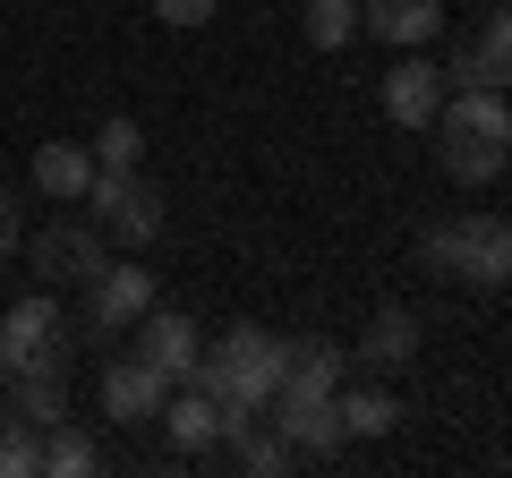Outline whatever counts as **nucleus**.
Segmentation results:
<instances>
[{"label": "nucleus", "mask_w": 512, "mask_h": 478, "mask_svg": "<svg viewBox=\"0 0 512 478\" xmlns=\"http://www.w3.org/2000/svg\"><path fill=\"white\" fill-rule=\"evenodd\" d=\"M214 9H222V0H154V18H163V26H205Z\"/></svg>", "instance_id": "393cba45"}, {"label": "nucleus", "mask_w": 512, "mask_h": 478, "mask_svg": "<svg viewBox=\"0 0 512 478\" xmlns=\"http://www.w3.org/2000/svg\"><path fill=\"white\" fill-rule=\"evenodd\" d=\"M359 26L376 43H402V52H427L444 35V0H359Z\"/></svg>", "instance_id": "4468645a"}, {"label": "nucleus", "mask_w": 512, "mask_h": 478, "mask_svg": "<svg viewBox=\"0 0 512 478\" xmlns=\"http://www.w3.org/2000/svg\"><path fill=\"white\" fill-rule=\"evenodd\" d=\"M77 333H94V342H111V333H128L137 316L154 308V274L146 265H103V274H86L77 282Z\"/></svg>", "instance_id": "423d86ee"}, {"label": "nucleus", "mask_w": 512, "mask_h": 478, "mask_svg": "<svg viewBox=\"0 0 512 478\" xmlns=\"http://www.w3.org/2000/svg\"><path fill=\"white\" fill-rule=\"evenodd\" d=\"M436 163H444V180H461V188H487L495 171L512 163V103H504V86H453L444 94Z\"/></svg>", "instance_id": "f257e3e1"}, {"label": "nucleus", "mask_w": 512, "mask_h": 478, "mask_svg": "<svg viewBox=\"0 0 512 478\" xmlns=\"http://www.w3.org/2000/svg\"><path fill=\"white\" fill-rule=\"evenodd\" d=\"M444 86H487V60H478V35L453 52V69H444Z\"/></svg>", "instance_id": "a878e982"}, {"label": "nucleus", "mask_w": 512, "mask_h": 478, "mask_svg": "<svg viewBox=\"0 0 512 478\" xmlns=\"http://www.w3.org/2000/svg\"><path fill=\"white\" fill-rule=\"evenodd\" d=\"M128 333H137V359H146V368H163L171 385H188V376H197L205 333H197V316H188V308H146Z\"/></svg>", "instance_id": "1a4fd4ad"}, {"label": "nucleus", "mask_w": 512, "mask_h": 478, "mask_svg": "<svg viewBox=\"0 0 512 478\" xmlns=\"http://www.w3.org/2000/svg\"><path fill=\"white\" fill-rule=\"evenodd\" d=\"M35 188H43L52 205H86V188H94V146H77V137L35 146Z\"/></svg>", "instance_id": "2eb2a0df"}, {"label": "nucleus", "mask_w": 512, "mask_h": 478, "mask_svg": "<svg viewBox=\"0 0 512 478\" xmlns=\"http://www.w3.org/2000/svg\"><path fill=\"white\" fill-rule=\"evenodd\" d=\"M282 385L291 393H342L350 385V350L333 333H291L282 342Z\"/></svg>", "instance_id": "ddd939ff"}, {"label": "nucleus", "mask_w": 512, "mask_h": 478, "mask_svg": "<svg viewBox=\"0 0 512 478\" xmlns=\"http://www.w3.org/2000/svg\"><path fill=\"white\" fill-rule=\"evenodd\" d=\"M35 274L43 282H86V274H103L111 265V231L94 214H69V222H52V231H35Z\"/></svg>", "instance_id": "6e6552de"}, {"label": "nucleus", "mask_w": 512, "mask_h": 478, "mask_svg": "<svg viewBox=\"0 0 512 478\" xmlns=\"http://www.w3.org/2000/svg\"><path fill=\"white\" fill-rule=\"evenodd\" d=\"M86 214L111 231V248H146V239L163 231V188H154L146 171H103V163H94Z\"/></svg>", "instance_id": "39448f33"}, {"label": "nucleus", "mask_w": 512, "mask_h": 478, "mask_svg": "<svg viewBox=\"0 0 512 478\" xmlns=\"http://www.w3.org/2000/svg\"><path fill=\"white\" fill-rule=\"evenodd\" d=\"M0 257H18V197L0 188Z\"/></svg>", "instance_id": "bb28decb"}, {"label": "nucleus", "mask_w": 512, "mask_h": 478, "mask_svg": "<svg viewBox=\"0 0 512 478\" xmlns=\"http://www.w3.org/2000/svg\"><path fill=\"white\" fill-rule=\"evenodd\" d=\"M222 453H231V461H239V470H248V478H282V470H291V461H299V453H291V444H282V436H274V427H265V419H256V427H239V436L222 444Z\"/></svg>", "instance_id": "aec40b11"}, {"label": "nucleus", "mask_w": 512, "mask_h": 478, "mask_svg": "<svg viewBox=\"0 0 512 478\" xmlns=\"http://www.w3.org/2000/svg\"><path fill=\"white\" fill-rule=\"evenodd\" d=\"M487 9H495V0H487Z\"/></svg>", "instance_id": "c85d7f7f"}, {"label": "nucleus", "mask_w": 512, "mask_h": 478, "mask_svg": "<svg viewBox=\"0 0 512 478\" xmlns=\"http://www.w3.org/2000/svg\"><path fill=\"white\" fill-rule=\"evenodd\" d=\"M0 478H43V427L35 419H0Z\"/></svg>", "instance_id": "412c9836"}, {"label": "nucleus", "mask_w": 512, "mask_h": 478, "mask_svg": "<svg viewBox=\"0 0 512 478\" xmlns=\"http://www.w3.org/2000/svg\"><path fill=\"white\" fill-rule=\"evenodd\" d=\"M419 257L444 282H470V291H504L512 282V222L504 214H453L419 239Z\"/></svg>", "instance_id": "7ed1b4c3"}, {"label": "nucleus", "mask_w": 512, "mask_h": 478, "mask_svg": "<svg viewBox=\"0 0 512 478\" xmlns=\"http://www.w3.org/2000/svg\"><path fill=\"white\" fill-rule=\"evenodd\" d=\"M478 60H487V86H512V0H495V18L478 26Z\"/></svg>", "instance_id": "b1692460"}, {"label": "nucleus", "mask_w": 512, "mask_h": 478, "mask_svg": "<svg viewBox=\"0 0 512 478\" xmlns=\"http://www.w3.org/2000/svg\"><path fill=\"white\" fill-rule=\"evenodd\" d=\"M9 410L35 427L69 419V368H9Z\"/></svg>", "instance_id": "f3484780"}, {"label": "nucleus", "mask_w": 512, "mask_h": 478, "mask_svg": "<svg viewBox=\"0 0 512 478\" xmlns=\"http://www.w3.org/2000/svg\"><path fill=\"white\" fill-rule=\"evenodd\" d=\"M94 163H103V171H137V163H146V129H137L128 111L103 120V129H94Z\"/></svg>", "instance_id": "5701e85b"}, {"label": "nucleus", "mask_w": 512, "mask_h": 478, "mask_svg": "<svg viewBox=\"0 0 512 478\" xmlns=\"http://www.w3.org/2000/svg\"><path fill=\"white\" fill-rule=\"evenodd\" d=\"M333 402H342V436H359V444H376V436H393V427H402V402H393L376 376H367V385H342Z\"/></svg>", "instance_id": "a211bd4d"}, {"label": "nucleus", "mask_w": 512, "mask_h": 478, "mask_svg": "<svg viewBox=\"0 0 512 478\" xmlns=\"http://www.w3.org/2000/svg\"><path fill=\"white\" fill-rule=\"evenodd\" d=\"M0 350H9V368H77V316L52 291H26L0 316Z\"/></svg>", "instance_id": "20e7f679"}, {"label": "nucleus", "mask_w": 512, "mask_h": 478, "mask_svg": "<svg viewBox=\"0 0 512 478\" xmlns=\"http://www.w3.org/2000/svg\"><path fill=\"white\" fill-rule=\"evenodd\" d=\"M94 470H103V444L86 427H69V419L43 427V478H94Z\"/></svg>", "instance_id": "6ab92c4d"}, {"label": "nucleus", "mask_w": 512, "mask_h": 478, "mask_svg": "<svg viewBox=\"0 0 512 478\" xmlns=\"http://www.w3.org/2000/svg\"><path fill=\"white\" fill-rule=\"evenodd\" d=\"M163 402H171V376H163V368H146L137 350L103 368V410H111V419H128V427H154V419H163Z\"/></svg>", "instance_id": "9b49d317"}, {"label": "nucleus", "mask_w": 512, "mask_h": 478, "mask_svg": "<svg viewBox=\"0 0 512 478\" xmlns=\"http://www.w3.org/2000/svg\"><path fill=\"white\" fill-rule=\"evenodd\" d=\"M0 385H9V350H0Z\"/></svg>", "instance_id": "cd10ccee"}, {"label": "nucleus", "mask_w": 512, "mask_h": 478, "mask_svg": "<svg viewBox=\"0 0 512 478\" xmlns=\"http://www.w3.org/2000/svg\"><path fill=\"white\" fill-rule=\"evenodd\" d=\"M299 26H308L316 52H342V43L359 35V0H308V9H299Z\"/></svg>", "instance_id": "4be33fe9"}, {"label": "nucleus", "mask_w": 512, "mask_h": 478, "mask_svg": "<svg viewBox=\"0 0 512 478\" xmlns=\"http://www.w3.org/2000/svg\"><path fill=\"white\" fill-rule=\"evenodd\" d=\"M444 69L427 52H402L393 60V69H384V120H393V129H436V111H444Z\"/></svg>", "instance_id": "9d476101"}, {"label": "nucleus", "mask_w": 512, "mask_h": 478, "mask_svg": "<svg viewBox=\"0 0 512 478\" xmlns=\"http://www.w3.org/2000/svg\"><path fill=\"white\" fill-rule=\"evenodd\" d=\"M265 427H274L282 444H291L299 461H325V453H342V402H333V393H291L282 385L274 402H265Z\"/></svg>", "instance_id": "0eeeda50"}, {"label": "nucleus", "mask_w": 512, "mask_h": 478, "mask_svg": "<svg viewBox=\"0 0 512 478\" xmlns=\"http://www.w3.org/2000/svg\"><path fill=\"white\" fill-rule=\"evenodd\" d=\"M188 385H205L214 402H239V410H265L282 393V333H265V325H231L222 342H205V359H197V376Z\"/></svg>", "instance_id": "f03ea898"}, {"label": "nucleus", "mask_w": 512, "mask_h": 478, "mask_svg": "<svg viewBox=\"0 0 512 478\" xmlns=\"http://www.w3.org/2000/svg\"><path fill=\"white\" fill-rule=\"evenodd\" d=\"M163 427H171V444H180V453H214V444H222V402H214L205 385H171Z\"/></svg>", "instance_id": "dca6fc26"}, {"label": "nucleus", "mask_w": 512, "mask_h": 478, "mask_svg": "<svg viewBox=\"0 0 512 478\" xmlns=\"http://www.w3.org/2000/svg\"><path fill=\"white\" fill-rule=\"evenodd\" d=\"M410 359H419V316H410V308H376L367 333L350 342V368H359V376H402Z\"/></svg>", "instance_id": "f8f14e48"}]
</instances>
